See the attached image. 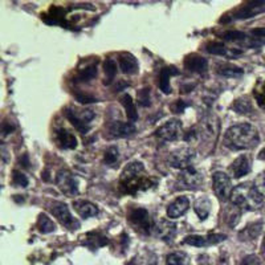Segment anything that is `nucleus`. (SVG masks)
Wrapping results in <instances>:
<instances>
[{
	"instance_id": "obj_23",
	"label": "nucleus",
	"mask_w": 265,
	"mask_h": 265,
	"mask_svg": "<svg viewBox=\"0 0 265 265\" xmlns=\"http://www.w3.org/2000/svg\"><path fill=\"white\" fill-rule=\"evenodd\" d=\"M211 207H212L211 200L208 198L203 196V198H199V199L196 200L195 204H194V210H195L196 215L199 216L202 220H204L210 215Z\"/></svg>"
},
{
	"instance_id": "obj_36",
	"label": "nucleus",
	"mask_w": 265,
	"mask_h": 265,
	"mask_svg": "<svg viewBox=\"0 0 265 265\" xmlns=\"http://www.w3.org/2000/svg\"><path fill=\"white\" fill-rule=\"evenodd\" d=\"M138 101L142 106L150 105V89L149 88H143L138 92Z\"/></svg>"
},
{
	"instance_id": "obj_18",
	"label": "nucleus",
	"mask_w": 265,
	"mask_h": 265,
	"mask_svg": "<svg viewBox=\"0 0 265 265\" xmlns=\"http://www.w3.org/2000/svg\"><path fill=\"white\" fill-rule=\"evenodd\" d=\"M230 171L234 178H241V176L247 175L250 171V162L248 156L240 155L237 159L234 160L232 165L230 166Z\"/></svg>"
},
{
	"instance_id": "obj_7",
	"label": "nucleus",
	"mask_w": 265,
	"mask_h": 265,
	"mask_svg": "<svg viewBox=\"0 0 265 265\" xmlns=\"http://www.w3.org/2000/svg\"><path fill=\"white\" fill-rule=\"evenodd\" d=\"M182 122L178 120H170L162 125L159 129L155 130L156 138H159L163 142H172V140H179L182 135Z\"/></svg>"
},
{
	"instance_id": "obj_15",
	"label": "nucleus",
	"mask_w": 265,
	"mask_h": 265,
	"mask_svg": "<svg viewBox=\"0 0 265 265\" xmlns=\"http://www.w3.org/2000/svg\"><path fill=\"white\" fill-rule=\"evenodd\" d=\"M135 133V126L131 122H113L109 126V134L111 138H126Z\"/></svg>"
},
{
	"instance_id": "obj_19",
	"label": "nucleus",
	"mask_w": 265,
	"mask_h": 265,
	"mask_svg": "<svg viewBox=\"0 0 265 265\" xmlns=\"http://www.w3.org/2000/svg\"><path fill=\"white\" fill-rule=\"evenodd\" d=\"M120 69L125 75H135L138 72V61L131 53H122L118 57Z\"/></svg>"
},
{
	"instance_id": "obj_9",
	"label": "nucleus",
	"mask_w": 265,
	"mask_h": 265,
	"mask_svg": "<svg viewBox=\"0 0 265 265\" xmlns=\"http://www.w3.org/2000/svg\"><path fill=\"white\" fill-rule=\"evenodd\" d=\"M212 183H214V191H215L216 196L220 200H227L232 195V183H231V178L224 172L218 171L212 175Z\"/></svg>"
},
{
	"instance_id": "obj_12",
	"label": "nucleus",
	"mask_w": 265,
	"mask_h": 265,
	"mask_svg": "<svg viewBox=\"0 0 265 265\" xmlns=\"http://www.w3.org/2000/svg\"><path fill=\"white\" fill-rule=\"evenodd\" d=\"M130 221L137 230L143 231L145 234H149L153 228V220H151L150 215L143 208H135L131 211Z\"/></svg>"
},
{
	"instance_id": "obj_8",
	"label": "nucleus",
	"mask_w": 265,
	"mask_h": 265,
	"mask_svg": "<svg viewBox=\"0 0 265 265\" xmlns=\"http://www.w3.org/2000/svg\"><path fill=\"white\" fill-rule=\"evenodd\" d=\"M194 158H195L194 150H191L190 147H183V149L171 153L170 156H169V165L174 169L186 170V169L191 167Z\"/></svg>"
},
{
	"instance_id": "obj_37",
	"label": "nucleus",
	"mask_w": 265,
	"mask_h": 265,
	"mask_svg": "<svg viewBox=\"0 0 265 265\" xmlns=\"http://www.w3.org/2000/svg\"><path fill=\"white\" fill-rule=\"evenodd\" d=\"M12 179H14V183H15L17 187H27L28 183H30L28 178H27L24 174L19 172V171H14V176H12Z\"/></svg>"
},
{
	"instance_id": "obj_13",
	"label": "nucleus",
	"mask_w": 265,
	"mask_h": 265,
	"mask_svg": "<svg viewBox=\"0 0 265 265\" xmlns=\"http://www.w3.org/2000/svg\"><path fill=\"white\" fill-rule=\"evenodd\" d=\"M227 239L225 235H220V234H214V235H191L187 236L183 243L185 244L192 245V247H208V245L219 244L221 241H224Z\"/></svg>"
},
{
	"instance_id": "obj_17",
	"label": "nucleus",
	"mask_w": 265,
	"mask_h": 265,
	"mask_svg": "<svg viewBox=\"0 0 265 265\" xmlns=\"http://www.w3.org/2000/svg\"><path fill=\"white\" fill-rule=\"evenodd\" d=\"M155 232L162 240L171 241L176 234V224L170 220H160L155 225Z\"/></svg>"
},
{
	"instance_id": "obj_27",
	"label": "nucleus",
	"mask_w": 265,
	"mask_h": 265,
	"mask_svg": "<svg viewBox=\"0 0 265 265\" xmlns=\"http://www.w3.org/2000/svg\"><path fill=\"white\" fill-rule=\"evenodd\" d=\"M190 259L185 252H174L167 256V265H188Z\"/></svg>"
},
{
	"instance_id": "obj_1",
	"label": "nucleus",
	"mask_w": 265,
	"mask_h": 265,
	"mask_svg": "<svg viewBox=\"0 0 265 265\" xmlns=\"http://www.w3.org/2000/svg\"><path fill=\"white\" fill-rule=\"evenodd\" d=\"M260 135L255 126L249 124H239L231 126L224 134V146L230 150H249L259 145Z\"/></svg>"
},
{
	"instance_id": "obj_35",
	"label": "nucleus",
	"mask_w": 265,
	"mask_h": 265,
	"mask_svg": "<svg viewBox=\"0 0 265 265\" xmlns=\"http://www.w3.org/2000/svg\"><path fill=\"white\" fill-rule=\"evenodd\" d=\"M223 37L225 40H231V41H241L247 39V36L243 32H237V31H230V32H225L223 33Z\"/></svg>"
},
{
	"instance_id": "obj_44",
	"label": "nucleus",
	"mask_w": 265,
	"mask_h": 265,
	"mask_svg": "<svg viewBox=\"0 0 265 265\" xmlns=\"http://www.w3.org/2000/svg\"><path fill=\"white\" fill-rule=\"evenodd\" d=\"M261 250L265 252V236H264V239H263V244H261Z\"/></svg>"
},
{
	"instance_id": "obj_38",
	"label": "nucleus",
	"mask_w": 265,
	"mask_h": 265,
	"mask_svg": "<svg viewBox=\"0 0 265 265\" xmlns=\"http://www.w3.org/2000/svg\"><path fill=\"white\" fill-rule=\"evenodd\" d=\"M253 185H255V187L257 188V191L260 192L261 196L265 198V172H261L260 175H257Z\"/></svg>"
},
{
	"instance_id": "obj_34",
	"label": "nucleus",
	"mask_w": 265,
	"mask_h": 265,
	"mask_svg": "<svg viewBox=\"0 0 265 265\" xmlns=\"http://www.w3.org/2000/svg\"><path fill=\"white\" fill-rule=\"evenodd\" d=\"M207 52L211 55L225 56L227 55V48L221 43H211L207 45Z\"/></svg>"
},
{
	"instance_id": "obj_11",
	"label": "nucleus",
	"mask_w": 265,
	"mask_h": 265,
	"mask_svg": "<svg viewBox=\"0 0 265 265\" xmlns=\"http://www.w3.org/2000/svg\"><path fill=\"white\" fill-rule=\"evenodd\" d=\"M265 12V1L260 0V1H249V3H245L244 5H241L240 8L235 11V14L232 16V19H249L253 16L260 15Z\"/></svg>"
},
{
	"instance_id": "obj_6",
	"label": "nucleus",
	"mask_w": 265,
	"mask_h": 265,
	"mask_svg": "<svg viewBox=\"0 0 265 265\" xmlns=\"http://www.w3.org/2000/svg\"><path fill=\"white\" fill-rule=\"evenodd\" d=\"M56 183L62 194L66 196H75L78 194V180L68 170H60L56 176Z\"/></svg>"
},
{
	"instance_id": "obj_29",
	"label": "nucleus",
	"mask_w": 265,
	"mask_h": 265,
	"mask_svg": "<svg viewBox=\"0 0 265 265\" xmlns=\"http://www.w3.org/2000/svg\"><path fill=\"white\" fill-rule=\"evenodd\" d=\"M261 224H255V225H248L244 231L240 232V239L241 240H250V239H255L256 236L260 234Z\"/></svg>"
},
{
	"instance_id": "obj_3",
	"label": "nucleus",
	"mask_w": 265,
	"mask_h": 265,
	"mask_svg": "<svg viewBox=\"0 0 265 265\" xmlns=\"http://www.w3.org/2000/svg\"><path fill=\"white\" fill-rule=\"evenodd\" d=\"M143 171H145V167H143L142 162H138V160L131 162L121 174V185L126 186L129 192H131V187L140 188V186H146L142 180H140V174Z\"/></svg>"
},
{
	"instance_id": "obj_21",
	"label": "nucleus",
	"mask_w": 265,
	"mask_h": 265,
	"mask_svg": "<svg viewBox=\"0 0 265 265\" xmlns=\"http://www.w3.org/2000/svg\"><path fill=\"white\" fill-rule=\"evenodd\" d=\"M56 140L60 146L61 149H65V150H72L77 147V140L72 133H69L65 129H59L56 133Z\"/></svg>"
},
{
	"instance_id": "obj_43",
	"label": "nucleus",
	"mask_w": 265,
	"mask_h": 265,
	"mask_svg": "<svg viewBox=\"0 0 265 265\" xmlns=\"http://www.w3.org/2000/svg\"><path fill=\"white\" fill-rule=\"evenodd\" d=\"M260 158L263 160H265V149H263V150H261V153H260Z\"/></svg>"
},
{
	"instance_id": "obj_26",
	"label": "nucleus",
	"mask_w": 265,
	"mask_h": 265,
	"mask_svg": "<svg viewBox=\"0 0 265 265\" xmlns=\"http://www.w3.org/2000/svg\"><path fill=\"white\" fill-rule=\"evenodd\" d=\"M37 228H39L41 234H50V232H53L56 230V224L50 218L41 214L39 216V220H37Z\"/></svg>"
},
{
	"instance_id": "obj_33",
	"label": "nucleus",
	"mask_w": 265,
	"mask_h": 265,
	"mask_svg": "<svg viewBox=\"0 0 265 265\" xmlns=\"http://www.w3.org/2000/svg\"><path fill=\"white\" fill-rule=\"evenodd\" d=\"M118 156H120V154H118V149H117L115 146H110V147L105 151L104 160H105L106 165L113 166L115 162L118 160Z\"/></svg>"
},
{
	"instance_id": "obj_31",
	"label": "nucleus",
	"mask_w": 265,
	"mask_h": 265,
	"mask_svg": "<svg viewBox=\"0 0 265 265\" xmlns=\"http://www.w3.org/2000/svg\"><path fill=\"white\" fill-rule=\"evenodd\" d=\"M234 109L239 114H250V111H252V104L247 98H240V100H237L234 104Z\"/></svg>"
},
{
	"instance_id": "obj_45",
	"label": "nucleus",
	"mask_w": 265,
	"mask_h": 265,
	"mask_svg": "<svg viewBox=\"0 0 265 265\" xmlns=\"http://www.w3.org/2000/svg\"><path fill=\"white\" fill-rule=\"evenodd\" d=\"M129 265H137V264H135V263H130V264H129Z\"/></svg>"
},
{
	"instance_id": "obj_32",
	"label": "nucleus",
	"mask_w": 265,
	"mask_h": 265,
	"mask_svg": "<svg viewBox=\"0 0 265 265\" xmlns=\"http://www.w3.org/2000/svg\"><path fill=\"white\" fill-rule=\"evenodd\" d=\"M95 76H97V66L92 65L85 68L84 70H81L78 76H77V80L81 81V82H85V81L93 80Z\"/></svg>"
},
{
	"instance_id": "obj_5",
	"label": "nucleus",
	"mask_w": 265,
	"mask_h": 265,
	"mask_svg": "<svg viewBox=\"0 0 265 265\" xmlns=\"http://www.w3.org/2000/svg\"><path fill=\"white\" fill-rule=\"evenodd\" d=\"M50 212L53 214L57 220L60 221L61 224L69 228L70 231H76L80 228V223L77 219H75L72 214H70L69 208L65 203H61V202H53L50 204Z\"/></svg>"
},
{
	"instance_id": "obj_42",
	"label": "nucleus",
	"mask_w": 265,
	"mask_h": 265,
	"mask_svg": "<svg viewBox=\"0 0 265 265\" xmlns=\"http://www.w3.org/2000/svg\"><path fill=\"white\" fill-rule=\"evenodd\" d=\"M20 163H23L24 167H28V165H30V162H28V155H24L23 158H20Z\"/></svg>"
},
{
	"instance_id": "obj_28",
	"label": "nucleus",
	"mask_w": 265,
	"mask_h": 265,
	"mask_svg": "<svg viewBox=\"0 0 265 265\" xmlns=\"http://www.w3.org/2000/svg\"><path fill=\"white\" fill-rule=\"evenodd\" d=\"M253 95H255L257 105L265 110V81H259L256 84L255 89H253Z\"/></svg>"
},
{
	"instance_id": "obj_22",
	"label": "nucleus",
	"mask_w": 265,
	"mask_h": 265,
	"mask_svg": "<svg viewBox=\"0 0 265 265\" xmlns=\"http://www.w3.org/2000/svg\"><path fill=\"white\" fill-rule=\"evenodd\" d=\"M179 72L176 70L174 66H167L160 70L159 75V88L165 94H170L171 93V85H170V77L171 76L178 75Z\"/></svg>"
},
{
	"instance_id": "obj_41",
	"label": "nucleus",
	"mask_w": 265,
	"mask_h": 265,
	"mask_svg": "<svg viewBox=\"0 0 265 265\" xmlns=\"http://www.w3.org/2000/svg\"><path fill=\"white\" fill-rule=\"evenodd\" d=\"M252 35L257 36V37H265V28H259V30L252 31Z\"/></svg>"
},
{
	"instance_id": "obj_14",
	"label": "nucleus",
	"mask_w": 265,
	"mask_h": 265,
	"mask_svg": "<svg viewBox=\"0 0 265 265\" xmlns=\"http://www.w3.org/2000/svg\"><path fill=\"white\" fill-rule=\"evenodd\" d=\"M190 208V200L187 196H179L167 207V216L170 219H178L183 216Z\"/></svg>"
},
{
	"instance_id": "obj_24",
	"label": "nucleus",
	"mask_w": 265,
	"mask_h": 265,
	"mask_svg": "<svg viewBox=\"0 0 265 265\" xmlns=\"http://www.w3.org/2000/svg\"><path fill=\"white\" fill-rule=\"evenodd\" d=\"M121 104L124 105L126 111V115L127 118L131 121V122H135L138 120V111H137V108H135V104L133 98H131L129 94H124L121 97Z\"/></svg>"
},
{
	"instance_id": "obj_30",
	"label": "nucleus",
	"mask_w": 265,
	"mask_h": 265,
	"mask_svg": "<svg viewBox=\"0 0 265 265\" xmlns=\"http://www.w3.org/2000/svg\"><path fill=\"white\" fill-rule=\"evenodd\" d=\"M220 75L225 76V77H239L244 73V70L241 68H237V66L234 65H223L219 66V70H218Z\"/></svg>"
},
{
	"instance_id": "obj_25",
	"label": "nucleus",
	"mask_w": 265,
	"mask_h": 265,
	"mask_svg": "<svg viewBox=\"0 0 265 265\" xmlns=\"http://www.w3.org/2000/svg\"><path fill=\"white\" fill-rule=\"evenodd\" d=\"M104 69H105V81L104 84L105 85H110L113 80L115 78V75H117V62H115L113 59H108L104 64Z\"/></svg>"
},
{
	"instance_id": "obj_16",
	"label": "nucleus",
	"mask_w": 265,
	"mask_h": 265,
	"mask_svg": "<svg viewBox=\"0 0 265 265\" xmlns=\"http://www.w3.org/2000/svg\"><path fill=\"white\" fill-rule=\"evenodd\" d=\"M185 68L194 73H204L208 69V61L199 55H190L186 57Z\"/></svg>"
},
{
	"instance_id": "obj_10",
	"label": "nucleus",
	"mask_w": 265,
	"mask_h": 265,
	"mask_svg": "<svg viewBox=\"0 0 265 265\" xmlns=\"http://www.w3.org/2000/svg\"><path fill=\"white\" fill-rule=\"evenodd\" d=\"M202 182H203V175L192 166L180 171L179 176H178V183L180 185V188H186V190H195L202 185Z\"/></svg>"
},
{
	"instance_id": "obj_20",
	"label": "nucleus",
	"mask_w": 265,
	"mask_h": 265,
	"mask_svg": "<svg viewBox=\"0 0 265 265\" xmlns=\"http://www.w3.org/2000/svg\"><path fill=\"white\" fill-rule=\"evenodd\" d=\"M73 207H75L76 212L84 218V219H88V218H93V216L98 215V208L97 205L90 203L88 200H76L73 203Z\"/></svg>"
},
{
	"instance_id": "obj_4",
	"label": "nucleus",
	"mask_w": 265,
	"mask_h": 265,
	"mask_svg": "<svg viewBox=\"0 0 265 265\" xmlns=\"http://www.w3.org/2000/svg\"><path fill=\"white\" fill-rule=\"evenodd\" d=\"M66 118L70 121V124L81 133H86L89 130L90 122L94 118V111L92 110H80L70 108L65 111Z\"/></svg>"
},
{
	"instance_id": "obj_2",
	"label": "nucleus",
	"mask_w": 265,
	"mask_h": 265,
	"mask_svg": "<svg viewBox=\"0 0 265 265\" xmlns=\"http://www.w3.org/2000/svg\"><path fill=\"white\" fill-rule=\"evenodd\" d=\"M231 200L240 210L255 211L257 208H260L264 198L257 191L255 185L241 183V185L236 186L234 188L232 195H231Z\"/></svg>"
},
{
	"instance_id": "obj_40",
	"label": "nucleus",
	"mask_w": 265,
	"mask_h": 265,
	"mask_svg": "<svg viewBox=\"0 0 265 265\" xmlns=\"http://www.w3.org/2000/svg\"><path fill=\"white\" fill-rule=\"evenodd\" d=\"M14 129H15V127L11 125V124H8V122H4V125H3V133H4V134H10L11 131L14 130Z\"/></svg>"
},
{
	"instance_id": "obj_39",
	"label": "nucleus",
	"mask_w": 265,
	"mask_h": 265,
	"mask_svg": "<svg viewBox=\"0 0 265 265\" xmlns=\"http://www.w3.org/2000/svg\"><path fill=\"white\" fill-rule=\"evenodd\" d=\"M77 97V100L80 101L81 104H90V102H97L94 97H92V95L88 94H76Z\"/></svg>"
}]
</instances>
